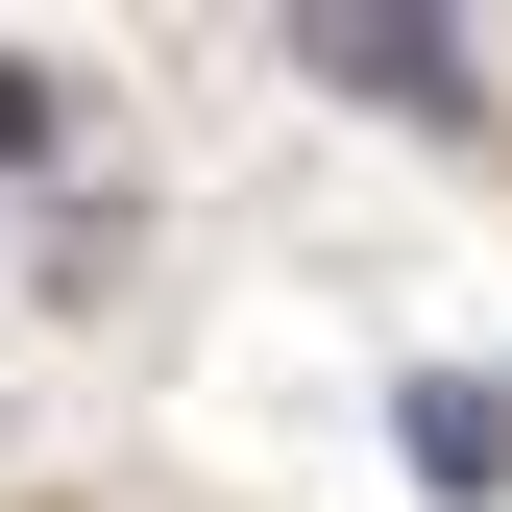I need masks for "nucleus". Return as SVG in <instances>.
I'll use <instances>...</instances> for the list:
<instances>
[{"mask_svg": "<svg viewBox=\"0 0 512 512\" xmlns=\"http://www.w3.org/2000/svg\"><path fill=\"white\" fill-rule=\"evenodd\" d=\"M49 147H74V98H49V74H0V171H49Z\"/></svg>", "mask_w": 512, "mask_h": 512, "instance_id": "3", "label": "nucleus"}, {"mask_svg": "<svg viewBox=\"0 0 512 512\" xmlns=\"http://www.w3.org/2000/svg\"><path fill=\"white\" fill-rule=\"evenodd\" d=\"M391 439H415V488H488V464H512V391H488V366H439Z\"/></svg>", "mask_w": 512, "mask_h": 512, "instance_id": "1", "label": "nucleus"}, {"mask_svg": "<svg viewBox=\"0 0 512 512\" xmlns=\"http://www.w3.org/2000/svg\"><path fill=\"white\" fill-rule=\"evenodd\" d=\"M317 74H366V98H464V49H439V25H317Z\"/></svg>", "mask_w": 512, "mask_h": 512, "instance_id": "2", "label": "nucleus"}]
</instances>
